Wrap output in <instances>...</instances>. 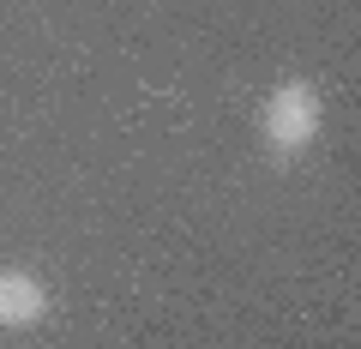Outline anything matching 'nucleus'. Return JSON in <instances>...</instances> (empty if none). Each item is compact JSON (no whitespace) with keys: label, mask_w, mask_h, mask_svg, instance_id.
I'll return each instance as SVG.
<instances>
[{"label":"nucleus","mask_w":361,"mask_h":349,"mask_svg":"<svg viewBox=\"0 0 361 349\" xmlns=\"http://www.w3.org/2000/svg\"><path fill=\"white\" fill-rule=\"evenodd\" d=\"M319 91H313V78H283L277 91L265 97V115H259V133H265V145L277 157H295L307 151L313 139H319Z\"/></svg>","instance_id":"obj_1"},{"label":"nucleus","mask_w":361,"mask_h":349,"mask_svg":"<svg viewBox=\"0 0 361 349\" xmlns=\"http://www.w3.org/2000/svg\"><path fill=\"white\" fill-rule=\"evenodd\" d=\"M49 319V289L37 271L25 265H0V325L6 331H30V325Z\"/></svg>","instance_id":"obj_2"}]
</instances>
